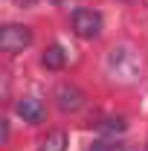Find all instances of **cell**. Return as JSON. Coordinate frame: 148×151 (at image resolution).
I'll return each instance as SVG.
<instances>
[{"label": "cell", "mask_w": 148, "mask_h": 151, "mask_svg": "<svg viewBox=\"0 0 148 151\" xmlns=\"http://www.w3.org/2000/svg\"><path fill=\"white\" fill-rule=\"evenodd\" d=\"M70 23H73V32L81 38H96L102 32V15L96 9H75Z\"/></svg>", "instance_id": "cell-3"}, {"label": "cell", "mask_w": 148, "mask_h": 151, "mask_svg": "<svg viewBox=\"0 0 148 151\" xmlns=\"http://www.w3.org/2000/svg\"><path fill=\"white\" fill-rule=\"evenodd\" d=\"M122 3H137V0H122Z\"/></svg>", "instance_id": "cell-12"}, {"label": "cell", "mask_w": 148, "mask_h": 151, "mask_svg": "<svg viewBox=\"0 0 148 151\" xmlns=\"http://www.w3.org/2000/svg\"><path fill=\"white\" fill-rule=\"evenodd\" d=\"M64 61H67L64 47H58V44L47 47V50H44V55H41V64H44L47 70H61V67H64Z\"/></svg>", "instance_id": "cell-7"}, {"label": "cell", "mask_w": 148, "mask_h": 151, "mask_svg": "<svg viewBox=\"0 0 148 151\" xmlns=\"http://www.w3.org/2000/svg\"><path fill=\"white\" fill-rule=\"evenodd\" d=\"M32 44V32L20 23H6L0 29V50L3 52H23Z\"/></svg>", "instance_id": "cell-2"}, {"label": "cell", "mask_w": 148, "mask_h": 151, "mask_svg": "<svg viewBox=\"0 0 148 151\" xmlns=\"http://www.w3.org/2000/svg\"><path fill=\"white\" fill-rule=\"evenodd\" d=\"M96 128L105 134V137H116V134H122L125 128H128V122H125V116L113 113V116H105V119H99V122H96Z\"/></svg>", "instance_id": "cell-6"}, {"label": "cell", "mask_w": 148, "mask_h": 151, "mask_svg": "<svg viewBox=\"0 0 148 151\" xmlns=\"http://www.w3.org/2000/svg\"><path fill=\"white\" fill-rule=\"evenodd\" d=\"M119 148V139H113V137H105V139H99L90 151H116Z\"/></svg>", "instance_id": "cell-9"}, {"label": "cell", "mask_w": 148, "mask_h": 151, "mask_svg": "<svg viewBox=\"0 0 148 151\" xmlns=\"http://www.w3.org/2000/svg\"><path fill=\"white\" fill-rule=\"evenodd\" d=\"M50 3H61V0H50Z\"/></svg>", "instance_id": "cell-13"}, {"label": "cell", "mask_w": 148, "mask_h": 151, "mask_svg": "<svg viewBox=\"0 0 148 151\" xmlns=\"http://www.w3.org/2000/svg\"><path fill=\"white\" fill-rule=\"evenodd\" d=\"M105 73L116 84H137L142 78V55L131 44H119L105 55Z\"/></svg>", "instance_id": "cell-1"}, {"label": "cell", "mask_w": 148, "mask_h": 151, "mask_svg": "<svg viewBox=\"0 0 148 151\" xmlns=\"http://www.w3.org/2000/svg\"><path fill=\"white\" fill-rule=\"evenodd\" d=\"M0 137H3V142L9 139V122H6V119H3V128H0Z\"/></svg>", "instance_id": "cell-10"}, {"label": "cell", "mask_w": 148, "mask_h": 151, "mask_svg": "<svg viewBox=\"0 0 148 151\" xmlns=\"http://www.w3.org/2000/svg\"><path fill=\"white\" fill-rule=\"evenodd\" d=\"M35 0H18V6H32Z\"/></svg>", "instance_id": "cell-11"}, {"label": "cell", "mask_w": 148, "mask_h": 151, "mask_svg": "<svg viewBox=\"0 0 148 151\" xmlns=\"http://www.w3.org/2000/svg\"><path fill=\"white\" fill-rule=\"evenodd\" d=\"M38 151H67V131H50L38 142Z\"/></svg>", "instance_id": "cell-8"}, {"label": "cell", "mask_w": 148, "mask_h": 151, "mask_svg": "<svg viewBox=\"0 0 148 151\" xmlns=\"http://www.w3.org/2000/svg\"><path fill=\"white\" fill-rule=\"evenodd\" d=\"M15 113H18L23 122H29V125H38V122H44V116H47L44 105H41L38 99H32V96H23L18 105H15Z\"/></svg>", "instance_id": "cell-5"}, {"label": "cell", "mask_w": 148, "mask_h": 151, "mask_svg": "<svg viewBox=\"0 0 148 151\" xmlns=\"http://www.w3.org/2000/svg\"><path fill=\"white\" fill-rule=\"evenodd\" d=\"M81 90L75 87V84H61L55 90V105H58V111L61 113H73V111H78L81 108Z\"/></svg>", "instance_id": "cell-4"}]
</instances>
